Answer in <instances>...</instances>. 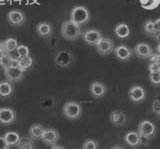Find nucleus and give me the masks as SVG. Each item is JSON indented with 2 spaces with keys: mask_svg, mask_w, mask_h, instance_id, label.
<instances>
[{
  "mask_svg": "<svg viewBox=\"0 0 160 149\" xmlns=\"http://www.w3.org/2000/svg\"><path fill=\"white\" fill-rule=\"evenodd\" d=\"M61 35L66 40H70V41L76 40L81 35L80 25L74 23L71 20L64 21L61 25Z\"/></svg>",
  "mask_w": 160,
  "mask_h": 149,
  "instance_id": "obj_1",
  "label": "nucleus"
},
{
  "mask_svg": "<svg viewBox=\"0 0 160 149\" xmlns=\"http://www.w3.org/2000/svg\"><path fill=\"white\" fill-rule=\"evenodd\" d=\"M89 19H90V13L85 6L77 5L71 9L70 20L73 21L74 23L78 24V25H83V24L88 22Z\"/></svg>",
  "mask_w": 160,
  "mask_h": 149,
  "instance_id": "obj_2",
  "label": "nucleus"
},
{
  "mask_svg": "<svg viewBox=\"0 0 160 149\" xmlns=\"http://www.w3.org/2000/svg\"><path fill=\"white\" fill-rule=\"evenodd\" d=\"M82 113V108L81 105L78 102L75 101H69L66 102L63 106V114L64 116L68 119H77L80 117Z\"/></svg>",
  "mask_w": 160,
  "mask_h": 149,
  "instance_id": "obj_3",
  "label": "nucleus"
},
{
  "mask_svg": "<svg viewBox=\"0 0 160 149\" xmlns=\"http://www.w3.org/2000/svg\"><path fill=\"white\" fill-rule=\"evenodd\" d=\"M138 133L141 136L150 139L156 134V126L149 120H142L138 124Z\"/></svg>",
  "mask_w": 160,
  "mask_h": 149,
  "instance_id": "obj_4",
  "label": "nucleus"
},
{
  "mask_svg": "<svg viewBox=\"0 0 160 149\" xmlns=\"http://www.w3.org/2000/svg\"><path fill=\"white\" fill-rule=\"evenodd\" d=\"M73 60H74V57L72 55V53L66 50L59 51L56 54V56H55V64H56L58 67H61V68L69 67L73 63Z\"/></svg>",
  "mask_w": 160,
  "mask_h": 149,
  "instance_id": "obj_5",
  "label": "nucleus"
},
{
  "mask_svg": "<svg viewBox=\"0 0 160 149\" xmlns=\"http://www.w3.org/2000/svg\"><path fill=\"white\" fill-rule=\"evenodd\" d=\"M4 74L9 82H17L24 77V70L19 66H11L4 70Z\"/></svg>",
  "mask_w": 160,
  "mask_h": 149,
  "instance_id": "obj_6",
  "label": "nucleus"
},
{
  "mask_svg": "<svg viewBox=\"0 0 160 149\" xmlns=\"http://www.w3.org/2000/svg\"><path fill=\"white\" fill-rule=\"evenodd\" d=\"M7 20L11 26L19 27L25 23V15L20 10H11L7 13Z\"/></svg>",
  "mask_w": 160,
  "mask_h": 149,
  "instance_id": "obj_7",
  "label": "nucleus"
},
{
  "mask_svg": "<svg viewBox=\"0 0 160 149\" xmlns=\"http://www.w3.org/2000/svg\"><path fill=\"white\" fill-rule=\"evenodd\" d=\"M101 38L102 34L97 29H88L83 33V40L88 45H96Z\"/></svg>",
  "mask_w": 160,
  "mask_h": 149,
  "instance_id": "obj_8",
  "label": "nucleus"
},
{
  "mask_svg": "<svg viewBox=\"0 0 160 149\" xmlns=\"http://www.w3.org/2000/svg\"><path fill=\"white\" fill-rule=\"evenodd\" d=\"M114 42L109 38H101L97 44H96V49L97 52L101 55H108L112 51H114Z\"/></svg>",
  "mask_w": 160,
  "mask_h": 149,
  "instance_id": "obj_9",
  "label": "nucleus"
},
{
  "mask_svg": "<svg viewBox=\"0 0 160 149\" xmlns=\"http://www.w3.org/2000/svg\"><path fill=\"white\" fill-rule=\"evenodd\" d=\"M128 96L132 102H140V101L144 100L145 96H146V92H145L144 88L142 86L133 85L129 88Z\"/></svg>",
  "mask_w": 160,
  "mask_h": 149,
  "instance_id": "obj_10",
  "label": "nucleus"
},
{
  "mask_svg": "<svg viewBox=\"0 0 160 149\" xmlns=\"http://www.w3.org/2000/svg\"><path fill=\"white\" fill-rule=\"evenodd\" d=\"M132 53L133 51L131 50V48L125 45H118L117 47L114 48L115 57L121 61H126L128 59H130L132 56Z\"/></svg>",
  "mask_w": 160,
  "mask_h": 149,
  "instance_id": "obj_11",
  "label": "nucleus"
},
{
  "mask_svg": "<svg viewBox=\"0 0 160 149\" xmlns=\"http://www.w3.org/2000/svg\"><path fill=\"white\" fill-rule=\"evenodd\" d=\"M107 92V87L104 83L95 81L90 85V93L95 98H102Z\"/></svg>",
  "mask_w": 160,
  "mask_h": 149,
  "instance_id": "obj_12",
  "label": "nucleus"
},
{
  "mask_svg": "<svg viewBox=\"0 0 160 149\" xmlns=\"http://www.w3.org/2000/svg\"><path fill=\"white\" fill-rule=\"evenodd\" d=\"M134 53L136 54L139 58H149L152 54V49L147 43H138L136 46L134 47Z\"/></svg>",
  "mask_w": 160,
  "mask_h": 149,
  "instance_id": "obj_13",
  "label": "nucleus"
},
{
  "mask_svg": "<svg viewBox=\"0 0 160 149\" xmlns=\"http://www.w3.org/2000/svg\"><path fill=\"white\" fill-rule=\"evenodd\" d=\"M15 120V112L11 108H0V123L8 125Z\"/></svg>",
  "mask_w": 160,
  "mask_h": 149,
  "instance_id": "obj_14",
  "label": "nucleus"
},
{
  "mask_svg": "<svg viewBox=\"0 0 160 149\" xmlns=\"http://www.w3.org/2000/svg\"><path fill=\"white\" fill-rule=\"evenodd\" d=\"M109 119L115 126H123L126 123V115L121 110H114L110 113Z\"/></svg>",
  "mask_w": 160,
  "mask_h": 149,
  "instance_id": "obj_15",
  "label": "nucleus"
},
{
  "mask_svg": "<svg viewBox=\"0 0 160 149\" xmlns=\"http://www.w3.org/2000/svg\"><path fill=\"white\" fill-rule=\"evenodd\" d=\"M52 25L49 22H39L36 25V32L38 33L39 36L41 37H49L52 35Z\"/></svg>",
  "mask_w": 160,
  "mask_h": 149,
  "instance_id": "obj_16",
  "label": "nucleus"
},
{
  "mask_svg": "<svg viewBox=\"0 0 160 149\" xmlns=\"http://www.w3.org/2000/svg\"><path fill=\"white\" fill-rule=\"evenodd\" d=\"M124 141L128 146L136 148V147L140 146V134L138 132L130 131L125 134Z\"/></svg>",
  "mask_w": 160,
  "mask_h": 149,
  "instance_id": "obj_17",
  "label": "nucleus"
},
{
  "mask_svg": "<svg viewBox=\"0 0 160 149\" xmlns=\"http://www.w3.org/2000/svg\"><path fill=\"white\" fill-rule=\"evenodd\" d=\"M59 139V134L58 132L55 130V129H46V130L44 131V134H43V137H42V140L46 143V144H55Z\"/></svg>",
  "mask_w": 160,
  "mask_h": 149,
  "instance_id": "obj_18",
  "label": "nucleus"
},
{
  "mask_svg": "<svg viewBox=\"0 0 160 149\" xmlns=\"http://www.w3.org/2000/svg\"><path fill=\"white\" fill-rule=\"evenodd\" d=\"M45 129L40 124H34L29 129V136L32 140H40L43 137Z\"/></svg>",
  "mask_w": 160,
  "mask_h": 149,
  "instance_id": "obj_19",
  "label": "nucleus"
},
{
  "mask_svg": "<svg viewBox=\"0 0 160 149\" xmlns=\"http://www.w3.org/2000/svg\"><path fill=\"white\" fill-rule=\"evenodd\" d=\"M114 32L118 38L124 39L130 35V28L126 23H118L114 28Z\"/></svg>",
  "mask_w": 160,
  "mask_h": 149,
  "instance_id": "obj_20",
  "label": "nucleus"
},
{
  "mask_svg": "<svg viewBox=\"0 0 160 149\" xmlns=\"http://www.w3.org/2000/svg\"><path fill=\"white\" fill-rule=\"evenodd\" d=\"M13 92V87L9 81H0V97H9Z\"/></svg>",
  "mask_w": 160,
  "mask_h": 149,
  "instance_id": "obj_21",
  "label": "nucleus"
},
{
  "mask_svg": "<svg viewBox=\"0 0 160 149\" xmlns=\"http://www.w3.org/2000/svg\"><path fill=\"white\" fill-rule=\"evenodd\" d=\"M4 45V52L12 53L16 51V48L18 47V42L15 38H8L3 42Z\"/></svg>",
  "mask_w": 160,
  "mask_h": 149,
  "instance_id": "obj_22",
  "label": "nucleus"
},
{
  "mask_svg": "<svg viewBox=\"0 0 160 149\" xmlns=\"http://www.w3.org/2000/svg\"><path fill=\"white\" fill-rule=\"evenodd\" d=\"M13 58L14 57H12V55L10 53L4 52L2 54H0V66H1L4 70H6L7 68L11 67Z\"/></svg>",
  "mask_w": 160,
  "mask_h": 149,
  "instance_id": "obj_23",
  "label": "nucleus"
},
{
  "mask_svg": "<svg viewBox=\"0 0 160 149\" xmlns=\"http://www.w3.org/2000/svg\"><path fill=\"white\" fill-rule=\"evenodd\" d=\"M4 139L6 140L7 144L10 145H17L19 140H20V136L17 132H14V131H9L7 133H5L4 135Z\"/></svg>",
  "mask_w": 160,
  "mask_h": 149,
  "instance_id": "obj_24",
  "label": "nucleus"
},
{
  "mask_svg": "<svg viewBox=\"0 0 160 149\" xmlns=\"http://www.w3.org/2000/svg\"><path fill=\"white\" fill-rule=\"evenodd\" d=\"M18 149H35L34 142L31 138H21L17 144Z\"/></svg>",
  "mask_w": 160,
  "mask_h": 149,
  "instance_id": "obj_25",
  "label": "nucleus"
},
{
  "mask_svg": "<svg viewBox=\"0 0 160 149\" xmlns=\"http://www.w3.org/2000/svg\"><path fill=\"white\" fill-rule=\"evenodd\" d=\"M32 64H33V59H32V57H30V56L18 59V66L21 69H23L24 71L31 67Z\"/></svg>",
  "mask_w": 160,
  "mask_h": 149,
  "instance_id": "obj_26",
  "label": "nucleus"
},
{
  "mask_svg": "<svg viewBox=\"0 0 160 149\" xmlns=\"http://www.w3.org/2000/svg\"><path fill=\"white\" fill-rule=\"evenodd\" d=\"M160 3V0H140V4L144 9L151 10L156 8Z\"/></svg>",
  "mask_w": 160,
  "mask_h": 149,
  "instance_id": "obj_27",
  "label": "nucleus"
},
{
  "mask_svg": "<svg viewBox=\"0 0 160 149\" xmlns=\"http://www.w3.org/2000/svg\"><path fill=\"white\" fill-rule=\"evenodd\" d=\"M16 54H17V57L18 59L20 58H24V57H27L29 56V48L26 46V45H23V44H20V45H18V47L16 48Z\"/></svg>",
  "mask_w": 160,
  "mask_h": 149,
  "instance_id": "obj_28",
  "label": "nucleus"
},
{
  "mask_svg": "<svg viewBox=\"0 0 160 149\" xmlns=\"http://www.w3.org/2000/svg\"><path fill=\"white\" fill-rule=\"evenodd\" d=\"M149 80L153 85H160V72H150Z\"/></svg>",
  "mask_w": 160,
  "mask_h": 149,
  "instance_id": "obj_29",
  "label": "nucleus"
},
{
  "mask_svg": "<svg viewBox=\"0 0 160 149\" xmlns=\"http://www.w3.org/2000/svg\"><path fill=\"white\" fill-rule=\"evenodd\" d=\"M144 31L146 33H154L155 32V23L152 20H148L144 25Z\"/></svg>",
  "mask_w": 160,
  "mask_h": 149,
  "instance_id": "obj_30",
  "label": "nucleus"
},
{
  "mask_svg": "<svg viewBox=\"0 0 160 149\" xmlns=\"http://www.w3.org/2000/svg\"><path fill=\"white\" fill-rule=\"evenodd\" d=\"M82 149H98V144L95 140H86L83 144Z\"/></svg>",
  "mask_w": 160,
  "mask_h": 149,
  "instance_id": "obj_31",
  "label": "nucleus"
},
{
  "mask_svg": "<svg viewBox=\"0 0 160 149\" xmlns=\"http://www.w3.org/2000/svg\"><path fill=\"white\" fill-rule=\"evenodd\" d=\"M149 72H160V63L155 61L149 65Z\"/></svg>",
  "mask_w": 160,
  "mask_h": 149,
  "instance_id": "obj_32",
  "label": "nucleus"
},
{
  "mask_svg": "<svg viewBox=\"0 0 160 149\" xmlns=\"http://www.w3.org/2000/svg\"><path fill=\"white\" fill-rule=\"evenodd\" d=\"M152 111L155 112V113H158L160 111V99H157V100H155L152 104Z\"/></svg>",
  "mask_w": 160,
  "mask_h": 149,
  "instance_id": "obj_33",
  "label": "nucleus"
},
{
  "mask_svg": "<svg viewBox=\"0 0 160 149\" xmlns=\"http://www.w3.org/2000/svg\"><path fill=\"white\" fill-rule=\"evenodd\" d=\"M9 145L7 144L6 140L4 139V136H0V149H8Z\"/></svg>",
  "mask_w": 160,
  "mask_h": 149,
  "instance_id": "obj_34",
  "label": "nucleus"
},
{
  "mask_svg": "<svg viewBox=\"0 0 160 149\" xmlns=\"http://www.w3.org/2000/svg\"><path fill=\"white\" fill-rule=\"evenodd\" d=\"M155 23V31H160V18H158L157 20L154 21Z\"/></svg>",
  "mask_w": 160,
  "mask_h": 149,
  "instance_id": "obj_35",
  "label": "nucleus"
},
{
  "mask_svg": "<svg viewBox=\"0 0 160 149\" xmlns=\"http://www.w3.org/2000/svg\"><path fill=\"white\" fill-rule=\"evenodd\" d=\"M50 149H65L64 147H62V146H59V145H55V144H53L52 145V147L50 148Z\"/></svg>",
  "mask_w": 160,
  "mask_h": 149,
  "instance_id": "obj_36",
  "label": "nucleus"
},
{
  "mask_svg": "<svg viewBox=\"0 0 160 149\" xmlns=\"http://www.w3.org/2000/svg\"><path fill=\"white\" fill-rule=\"evenodd\" d=\"M4 53V45H3V42H0V54Z\"/></svg>",
  "mask_w": 160,
  "mask_h": 149,
  "instance_id": "obj_37",
  "label": "nucleus"
},
{
  "mask_svg": "<svg viewBox=\"0 0 160 149\" xmlns=\"http://www.w3.org/2000/svg\"><path fill=\"white\" fill-rule=\"evenodd\" d=\"M111 149H124V148H123V147H121V146H118V145H116V146L112 147Z\"/></svg>",
  "mask_w": 160,
  "mask_h": 149,
  "instance_id": "obj_38",
  "label": "nucleus"
},
{
  "mask_svg": "<svg viewBox=\"0 0 160 149\" xmlns=\"http://www.w3.org/2000/svg\"><path fill=\"white\" fill-rule=\"evenodd\" d=\"M157 51H158V53L160 54V44L158 45V47H157Z\"/></svg>",
  "mask_w": 160,
  "mask_h": 149,
  "instance_id": "obj_39",
  "label": "nucleus"
},
{
  "mask_svg": "<svg viewBox=\"0 0 160 149\" xmlns=\"http://www.w3.org/2000/svg\"><path fill=\"white\" fill-rule=\"evenodd\" d=\"M157 116H158V118L160 119V111H159V112L157 113Z\"/></svg>",
  "mask_w": 160,
  "mask_h": 149,
  "instance_id": "obj_40",
  "label": "nucleus"
},
{
  "mask_svg": "<svg viewBox=\"0 0 160 149\" xmlns=\"http://www.w3.org/2000/svg\"><path fill=\"white\" fill-rule=\"evenodd\" d=\"M1 2H3V0H0V3H1Z\"/></svg>",
  "mask_w": 160,
  "mask_h": 149,
  "instance_id": "obj_41",
  "label": "nucleus"
},
{
  "mask_svg": "<svg viewBox=\"0 0 160 149\" xmlns=\"http://www.w3.org/2000/svg\"><path fill=\"white\" fill-rule=\"evenodd\" d=\"M159 33H160V31H159Z\"/></svg>",
  "mask_w": 160,
  "mask_h": 149,
  "instance_id": "obj_42",
  "label": "nucleus"
}]
</instances>
